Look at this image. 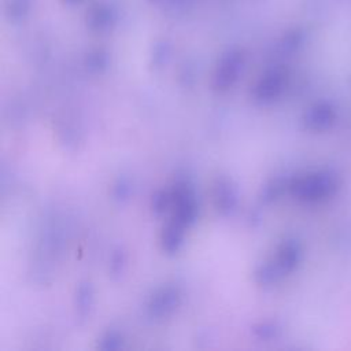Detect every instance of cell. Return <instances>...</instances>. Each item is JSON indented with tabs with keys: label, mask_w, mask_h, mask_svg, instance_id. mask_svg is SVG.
Listing matches in <instances>:
<instances>
[{
	"label": "cell",
	"mask_w": 351,
	"mask_h": 351,
	"mask_svg": "<svg viewBox=\"0 0 351 351\" xmlns=\"http://www.w3.org/2000/svg\"><path fill=\"white\" fill-rule=\"evenodd\" d=\"M243 66V56L240 52H229L226 53L215 74V85L221 89L228 88L229 85L233 84V81L237 78V74Z\"/></svg>",
	"instance_id": "cell-1"
},
{
	"label": "cell",
	"mask_w": 351,
	"mask_h": 351,
	"mask_svg": "<svg viewBox=\"0 0 351 351\" xmlns=\"http://www.w3.org/2000/svg\"><path fill=\"white\" fill-rule=\"evenodd\" d=\"M117 21V12L112 5L108 3H97L90 7L86 14V23L92 30L104 32L114 26Z\"/></svg>",
	"instance_id": "cell-2"
},
{
	"label": "cell",
	"mask_w": 351,
	"mask_h": 351,
	"mask_svg": "<svg viewBox=\"0 0 351 351\" xmlns=\"http://www.w3.org/2000/svg\"><path fill=\"white\" fill-rule=\"evenodd\" d=\"M176 298H177V295H176L174 291H170V289L163 291L160 295H158V298H155L154 304H152V310L158 314L165 313L166 310L171 308V306L174 304Z\"/></svg>",
	"instance_id": "cell-3"
},
{
	"label": "cell",
	"mask_w": 351,
	"mask_h": 351,
	"mask_svg": "<svg viewBox=\"0 0 351 351\" xmlns=\"http://www.w3.org/2000/svg\"><path fill=\"white\" fill-rule=\"evenodd\" d=\"M277 78L274 75H270L269 78L262 80L261 85L256 89V93L259 95V97H269L274 93V90L277 89Z\"/></svg>",
	"instance_id": "cell-4"
},
{
	"label": "cell",
	"mask_w": 351,
	"mask_h": 351,
	"mask_svg": "<svg viewBox=\"0 0 351 351\" xmlns=\"http://www.w3.org/2000/svg\"><path fill=\"white\" fill-rule=\"evenodd\" d=\"M7 7L11 8L12 15L16 14L18 16H22L29 10V0H10Z\"/></svg>",
	"instance_id": "cell-5"
},
{
	"label": "cell",
	"mask_w": 351,
	"mask_h": 351,
	"mask_svg": "<svg viewBox=\"0 0 351 351\" xmlns=\"http://www.w3.org/2000/svg\"><path fill=\"white\" fill-rule=\"evenodd\" d=\"M64 4H67V5H78V4H81V3H84L85 0H62Z\"/></svg>",
	"instance_id": "cell-6"
}]
</instances>
